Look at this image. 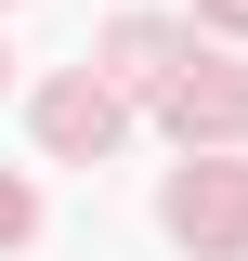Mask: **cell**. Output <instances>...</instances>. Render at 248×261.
Masks as SVG:
<instances>
[{"instance_id":"5b68a950","label":"cell","mask_w":248,"mask_h":261,"mask_svg":"<svg viewBox=\"0 0 248 261\" xmlns=\"http://www.w3.org/2000/svg\"><path fill=\"white\" fill-rule=\"evenodd\" d=\"M27 222H39V209H27V183H0V248H13Z\"/></svg>"},{"instance_id":"3957f363","label":"cell","mask_w":248,"mask_h":261,"mask_svg":"<svg viewBox=\"0 0 248 261\" xmlns=\"http://www.w3.org/2000/svg\"><path fill=\"white\" fill-rule=\"evenodd\" d=\"M170 118L183 130H235L248 118V79H170Z\"/></svg>"},{"instance_id":"277c9868","label":"cell","mask_w":248,"mask_h":261,"mask_svg":"<svg viewBox=\"0 0 248 261\" xmlns=\"http://www.w3.org/2000/svg\"><path fill=\"white\" fill-rule=\"evenodd\" d=\"M170 53H183L170 27H118V79H170Z\"/></svg>"},{"instance_id":"6da1fadb","label":"cell","mask_w":248,"mask_h":261,"mask_svg":"<svg viewBox=\"0 0 248 261\" xmlns=\"http://www.w3.org/2000/svg\"><path fill=\"white\" fill-rule=\"evenodd\" d=\"M39 144H53V157H105V144H118V92H105V79H53V92H39Z\"/></svg>"},{"instance_id":"8992f818","label":"cell","mask_w":248,"mask_h":261,"mask_svg":"<svg viewBox=\"0 0 248 261\" xmlns=\"http://www.w3.org/2000/svg\"><path fill=\"white\" fill-rule=\"evenodd\" d=\"M209 13H222V27H248V0H209Z\"/></svg>"},{"instance_id":"52a82bcc","label":"cell","mask_w":248,"mask_h":261,"mask_svg":"<svg viewBox=\"0 0 248 261\" xmlns=\"http://www.w3.org/2000/svg\"><path fill=\"white\" fill-rule=\"evenodd\" d=\"M0 65H13V53H0Z\"/></svg>"},{"instance_id":"7a4b0ae2","label":"cell","mask_w":248,"mask_h":261,"mask_svg":"<svg viewBox=\"0 0 248 261\" xmlns=\"http://www.w3.org/2000/svg\"><path fill=\"white\" fill-rule=\"evenodd\" d=\"M170 235H183V248H235L248 235V183L235 170H183V183H170Z\"/></svg>"}]
</instances>
